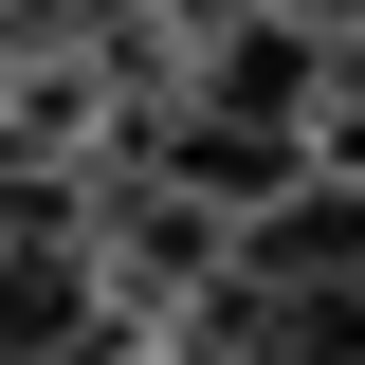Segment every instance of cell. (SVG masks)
Returning a JSON list of instances; mask_svg holds the SVG:
<instances>
[{
    "label": "cell",
    "mask_w": 365,
    "mask_h": 365,
    "mask_svg": "<svg viewBox=\"0 0 365 365\" xmlns=\"http://www.w3.org/2000/svg\"><path fill=\"white\" fill-rule=\"evenodd\" d=\"M146 146H165L182 201H237V220H274V201L311 182V128H256V110H182V128H146Z\"/></svg>",
    "instance_id": "cell-1"
},
{
    "label": "cell",
    "mask_w": 365,
    "mask_h": 365,
    "mask_svg": "<svg viewBox=\"0 0 365 365\" xmlns=\"http://www.w3.org/2000/svg\"><path fill=\"white\" fill-rule=\"evenodd\" d=\"M237 274H256V292H329V274H365V182H292L274 220H237Z\"/></svg>",
    "instance_id": "cell-2"
}]
</instances>
